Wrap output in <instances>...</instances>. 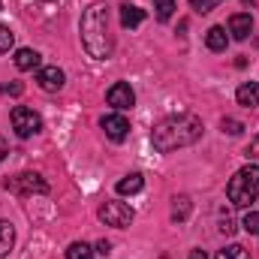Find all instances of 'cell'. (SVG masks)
<instances>
[{"label": "cell", "instance_id": "obj_1", "mask_svg": "<svg viewBox=\"0 0 259 259\" xmlns=\"http://www.w3.org/2000/svg\"><path fill=\"white\" fill-rule=\"evenodd\" d=\"M202 130L205 127H202V121L196 115H175V118L160 121L151 130V142H154V148L160 154H172L178 148H187V145L199 142Z\"/></svg>", "mask_w": 259, "mask_h": 259}, {"label": "cell", "instance_id": "obj_2", "mask_svg": "<svg viewBox=\"0 0 259 259\" xmlns=\"http://www.w3.org/2000/svg\"><path fill=\"white\" fill-rule=\"evenodd\" d=\"M81 46L94 61H106L112 55L109 36V9L106 3H91L81 15Z\"/></svg>", "mask_w": 259, "mask_h": 259}, {"label": "cell", "instance_id": "obj_3", "mask_svg": "<svg viewBox=\"0 0 259 259\" xmlns=\"http://www.w3.org/2000/svg\"><path fill=\"white\" fill-rule=\"evenodd\" d=\"M226 196L235 208H247L253 205L259 196V166H244L235 172V178L229 181L226 187Z\"/></svg>", "mask_w": 259, "mask_h": 259}, {"label": "cell", "instance_id": "obj_4", "mask_svg": "<svg viewBox=\"0 0 259 259\" xmlns=\"http://www.w3.org/2000/svg\"><path fill=\"white\" fill-rule=\"evenodd\" d=\"M97 214H100V220H103L106 226H115V229H127L130 223H133V217H136L127 202H118V199L103 202Z\"/></svg>", "mask_w": 259, "mask_h": 259}, {"label": "cell", "instance_id": "obj_5", "mask_svg": "<svg viewBox=\"0 0 259 259\" xmlns=\"http://www.w3.org/2000/svg\"><path fill=\"white\" fill-rule=\"evenodd\" d=\"M9 118H12V130H15L18 139H30V136H36L42 130V118L27 106H15Z\"/></svg>", "mask_w": 259, "mask_h": 259}, {"label": "cell", "instance_id": "obj_6", "mask_svg": "<svg viewBox=\"0 0 259 259\" xmlns=\"http://www.w3.org/2000/svg\"><path fill=\"white\" fill-rule=\"evenodd\" d=\"M6 190H12V193H18V196L49 193V184H46L39 175H33V172H24V175H18V178H9V181H6Z\"/></svg>", "mask_w": 259, "mask_h": 259}, {"label": "cell", "instance_id": "obj_7", "mask_svg": "<svg viewBox=\"0 0 259 259\" xmlns=\"http://www.w3.org/2000/svg\"><path fill=\"white\" fill-rule=\"evenodd\" d=\"M106 100H109V106H112V109L127 112V109H133V106H136V91L130 88L127 81H118V84H112V88H109Z\"/></svg>", "mask_w": 259, "mask_h": 259}, {"label": "cell", "instance_id": "obj_8", "mask_svg": "<svg viewBox=\"0 0 259 259\" xmlns=\"http://www.w3.org/2000/svg\"><path fill=\"white\" fill-rule=\"evenodd\" d=\"M100 127L106 130V136H109L112 142H124V139L130 136V121L121 115V112H115V115H103Z\"/></svg>", "mask_w": 259, "mask_h": 259}, {"label": "cell", "instance_id": "obj_9", "mask_svg": "<svg viewBox=\"0 0 259 259\" xmlns=\"http://www.w3.org/2000/svg\"><path fill=\"white\" fill-rule=\"evenodd\" d=\"M36 81H39L42 91H61L64 81H66V75H64L61 66H42V69L36 72Z\"/></svg>", "mask_w": 259, "mask_h": 259}, {"label": "cell", "instance_id": "obj_10", "mask_svg": "<svg viewBox=\"0 0 259 259\" xmlns=\"http://www.w3.org/2000/svg\"><path fill=\"white\" fill-rule=\"evenodd\" d=\"M250 30H253V18H250V12H235V15L229 18V33H232L235 39H247Z\"/></svg>", "mask_w": 259, "mask_h": 259}, {"label": "cell", "instance_id": "obj_11", "mask_svg": "<svg viewBox=\"0 0 259 259\" xmlns=\"http://www.w3.org/2000/svg\"><path fill=\"white\" fill-rule=\"evenodd\" d=\"M235 100H238V106H244V109H256L259 106V84L256 81H244V84L235 91Z\"/></svg>", "mask_w": 259, "mask_h": 259}, {"label": "cell", "instance_id": "obj_12", "mask_svg": "<svg viewBox=\"0 0 259 259\" xmlns=\"http://www.w3.org/2000/svg\"><path fill=\"white\" fill-rule=\"evenodd\" d=\"M205 46H208L211 52H226V46H229L226 27H211V30L205 33Z\"/></svg>", "mask_w": 259, "mask_h": 259}, {"label": "cell", "instance_id": "obj_13", "mask_svg": "<svg viewBox=\"0 0 259 259\" xmlns=\"http://www.w3.org/2000/svg\"><path fill=\"white\" fill-rule=\"evenodd\" d=\"M142 21H145V9L130 6V3H124V6H121V24H124V27H130V30H133V27H139Z\"/></svg>", "mask_w": 259, "mask_h": 259}, {"label": "cell", "instance_id": "obj_14", "mask_svg": "<svg viewBox=\"0 0 259 259\" xmlns=\"http://www.w3.org/2000/svg\"><path fill=\"white\" fill-rule=\"evenodd\" d=\"M15 66H18L21 72L36 69V66H39V52H33V49H18V52H15Z\"/></svg>", "mask_w": 259, "mask_h": 259}, {"label": "cell", "instance_id": "obj_15", "mask_svg": "<svg viewBox=\"0 0 259 259\" xmlns=\"http://www.w3.org/2000/svg\"><path fill=\"white\" fill-rule=\"evenodd\" d=\"M142 187H145V178H142L139 172H133V175H127V178L118 181V193L121 196H133V193H139Z\"/></svg>", "mask_w": 259, "mask_h": 259}, {"label": "cell", "instance_id": "obj_16", "mask_svg": "<svg viewBox=\"0 0 259 259\" xmlns=\"http://www.w3.org/2000/svg\"><path fill=\"white\" fill-rule=\"evenodd\" d=\"M12 244H15V229H12V223L0 220V259H3V256H9Z\"/></svg>", "mask_w": 259, "mask_h": 259}, {"label": "cell", "instance_id": "obj_17", "mask_svg": "<svg viewBox=\"0 0 259 259\" xmlns=\"http://www.w3.org/2000/svg\"><path fill=\"white\" fill-rule=\"evenodd\" d=\"M94 247L88 244V241H72L69 247H66V259H94Z\"/></svg>", "mask_w": 259, "mask_h": 259}, {"label": "cell", "instance_id": "obj_18", "mask_svg": "<svg viewBox=\"0 0 259 259\" xmlns=\"http://www.w3.org/2000/svg\"><path fill=\"white\" fill-rule=\"evenodd\" d=\"M154 15L157 21H169L175 15V0H154Z\"/></svg>", "mask_w": 259, "mask_h": 259}, {"label": "cell", "instance_id": "obj_19", "mask_svg": "<svg viewBox=\"0 0 259 259\" xmlns=\"http://www.w3.org/2000/svg\"><path fill=\"white\" fill-rule=\"evenodd\" d=\"M217 259H250V253H247L241 244H229V247H223V250L217 253Z\"/></svg>", "mask_w": 259, "mask_h": 259}, {"label": "cell", "instance_id": "obj_20", "mask_svg": "<svg viewBox=\"0 0 259 259\" xmlns=\"http://www.w3.org/2000/svg\"><path fill=\"white\" fill-rule=\"evenodd\" d=\"M12 42H15V33H12L6 24H0V55H6V52L12 49Z\"/></svg>", "mask_w": 259, "mask_h": 259}, {"label": "cell", "instance_id": "obj_21", "mask_svg": "<svg viewBox=\"0 0 259 259\" xmlns=\"http://www.w3.org/2000/svg\"><path fill=\"white\" fill-rule=\"evenodd\" d=\"M241 226H244L250 235H259V211H247L244 220H241Z\"/></svg>", "mask_w": 259, "mask_h": 259}, {"label": "cell", "instance_id": "obj_22", "mask_svg": "<svg viewBox=\"0 0 259 259\" xmlns=\"http://www.w3.org/2000/svg\"><path fill=\"white\" fill-rule=\"evenodd\" d=\"M223 0H190V6H193V12L199 15H205V12H211V9H217Z\"/></svg>", "mask_w": 259, "mask_h": 259}, {"label": "cell", "instance_id": "obj_23", "mask_svg": "<svg viewBox=\"0 0 259 259\" xmlns=\"http://www.w3.org/2000/svg\"><path fill=\"white\" fill-rule=\"evenodd\" d=\"M187 211H190V199H187V196H181V199H175V208H172V217H175V220H184V217H187Z\"/></svg>", "mask_w": 259, "mask_h": 259}, {"label": "cell", "instance_id": "obj_24", "mask_svg": "<svg viewBox=\"0 0 259 259\" xmlns=\"http://www.w3.org/2000/svg\"><path fill=\"white\" fill-rule=\"evenodd\" d=\"M220 127H223V133H229V136H241L244 133V124L241 121H232V118H223Z\"/></svg>", "mask_w": 259, "mask_h": 259}, {"label": "cell", "instance_id": "obj_25", "mask_svg": "<svg viewBox=\"0 0 259 259\" xmlns=\"http://www.w3.org/2000/svg\"><path fill=\"white\" fill-rule=\"evenodd\" d=\"M24 88L18 84V81H12V84H0V94H12V97H18Z\"/></svg>", "mask_w": 259, "mask_h": 259}, {"label": "cell", "instance_id": "obj_26", "mask_svg": "<svg viewBox=\"0 0 259 259\" xmlns=\"http://www.w3.org/2000/svg\"><path fill=\"white\" fill-rule=\"evenodd\" d=\"M97 253H100V256H109V253H112V244H109V241H100V244H97Z\"/></svg>", "mask_w": 259, "mask_h": 259}, {"label": "cell", "instance_id": "obj_27", "mask_svg": "<svg viewBox=\"0 0 259 259\" xmlns=\"http://www.w3.org/2000/svg\"><path fill=\"white\" fill-rule=\"evenodd\" d=\"M247 157H259V133H256V139L250 142V148H247Z\"/></svg>", "mask_w": 259, "mask_h": 259}, {"label": "cell", "instance_id": "obj_28", "mask_svg": "<svg viewBox=\"0 0 259 259\" xmlns=\"http://www.w3.org/2000/svg\"><path fill=\"white\" fill-rule=\"evenodd\" d=\"M6 154H9V145H6V139H3V136H0V160H3V157H6Z\"/></svg>", "mask_w": 259, "mask_h": 259}, {"label": "cell", "instance_id": "obj_29", "mask_svg": "<svg viewBox=\"0 0 259 259\" xmlns=\"http://www.w3.org/2000/svg\"><path fill=\"white\" fill-rule=\"evenodd\" d=\"M190 259H208V253L205 250H190Z\"/></svg>", "mask_w": 259, "mask_h": 259}, {"label": "cell", "instance_id": "obj_30", "mask_svg": "<svg viewBox=\"0 0 259 259\" xmlns=\"http://www.w3.org/2000/svg\"><path fill=\"white\" fill-rule=\"evenodd\" d=\"M49 3H52V0H49Z\"/></svg>", "mask_w": 259, "mask_h": 259}]
</instances>
